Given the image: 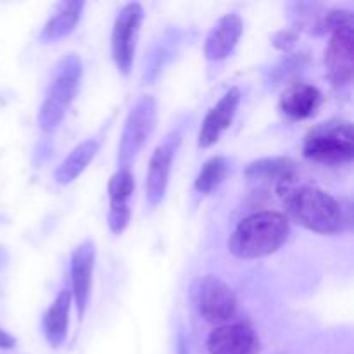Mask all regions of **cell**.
<instances>
[{
	"label": "cell",
	"mask_w": 354,
	"mask_h": 354,
	"mask_svg": "<svg viewBox=\"0 0 354 354\" xmlns=\"http://www.w3.org/2000/svg\"><path fill=\"white\" fill-rule=\"evenodd\" d=\"M14 346H16V337L0 328V349H12Z\"/></svg>",
	"instance_id": "cb8c5ba5"
},
{
	"label": "cell",
	"mask_w": 354,
	"mask_h": 354,
	"mask_svg": "<svg viewBox=\"0 0 354 354\" xmlns=\"http://www.w3.org/2000/svg\"><path fill=\"white\" fill-rule=\"evenodd\" d=\"M180 142H182L180 131H171L152 152L147 176H145V201L151 207L159 206L165 199L169 175H171L173 159L178 151Z\"/></svg>",
	"instance_id": "ba28073f"
},
{
	"label": "cell",
	"mask_w": 354,
	"mask_h": 354,
	"mask_svg": "<svg viewBox=\"0 0 354 354\" xmlns=\"http://www.w3.org/2000/svg\"><path fill=\"white\" fill-rule=\"evenodd\" d=\"M297 173V165L289 158H265L252 161L245 168V176L258 180L275 182L277 187L294 183Z\"/></svg>",
	"instance_id": "e0dca14e"
},
{
	"label": "cell",
	"mask_w": 354,
	"mask_h": 354,
	"mask_svg": "<svg viewBox=\"0 0 354 354\" xmlns=\"http://www.w3.org/2000/svg\"><path fill=\"white\" fill-rule=\"evenodd\" d=\"M244 33V23L239 14H225L216 21L204 41V57L207 61H223L234 52Z\"/></svg>",
	"instance_id": "4fadbf2b"
},
{
	"label": "cell",
	"mask_w": 354,
	"mask_h": 354,
	"mask_svg": "<svg viewBox=\"0 0 354 354\" xmlns=\"http://www.w3.org/2000/svg\"><path fill=\"white\" fill-rule=\"evenodd\" d=\"M344 28H354L353 12L346 9H334L330 10V12L325 14V16L315 24L313 31L317 35H325L335 33V31L344 30Z\"/></svg>",
	"instance_id": "44dd1931"
},
{
	"label": "cell",
	"mask_w": 354,
	"mask_h": 354,
	"mask_svg": "<svg viewBox=\"0 0 354 354\" xmlns=\"http://www.w3.org/2000/svg\"><path fill=\"white\" fill-rule=\"evenodd\" d=\"M144 19V7L138 2L127 3L118 14L111 33V55L121 75L131 73L137 50L138 31Z\"/></svg>",
	"instance_id": "52a82bcc"
},
{
	"label": "cell",
	"mask_w": 354,
	"mask_h": 354,
	"mask_svg": "<svg viewBox=\"0 0 354 354\" xmlns=\"http://www.w3.org/2000/svg\"><path fill=\"white\" fill-rule=\"evenodd\" d=\"M135 190V178L130 168H120L109 180L107 192H109V204H128Z\"/></svg>",
	"instance_id": "ffe728a7"
},
{
	"label": "cell",
	"mask_w": 354,
	"mask_h": 354,
	"mask_svg": "<svg viewBox=\"0 0 354 354\" xmlns=\"http://www.w3.org/2000/svg\"><path fill=\"white\" fill-rule=\"evenodd\" d=\"M286 209L296 223L317 234H335L344 228V207L335 197L317 187H279Z\"/></svg>",
	"instance_id": "6da1fadb"
},
{
	"label": "cell",
	"mask_w": 354,
	"mask_h": 354,
	"mask_svg": "<svg viewBox=\"0 0 354 354\" xmlns=\"http://www.w3.org/2000/svg\"><path fill=\"white\" fill-rule=\"evenodd\" d=\"M325 66L328 80L334 86L342 88L353 82L354 73V28H344L332 33L325 48Z\"/></svg>",
	"instance_id": "9c48e42d"
},
{
	"label": "cell",
	"mask_w": 354,
	"mask_h": 354,
	"mask_svg": "<svg viewBox=\"0 0 354 354\" xmlns=\"http://www.w3.org/2000/svg\"><path fill=\"white\" fill-rule=\"evenodd\" d=\"M99 152V142L95 138H88V140H83L82 144L76 145L71 152H69L68 158L57 166L54 173V180L59 185H69V183L75 182L86 168H88L90 162L93 161V158Z\"/></svg>",
	"instance_id": "2e32d148"
},
{
	"label": "cell",
	"mask_w": 354,
	"mask_h": 354,
	"mask_svg": "<svg viewBox=\"0 0 354 354\" xmlns=\"http://www.w3.org/2000/svg\"><path fill=\"white\" fill-rule=\"evenodd\" d=\"M73 297L69 289L61 290L55 296L54 303L44 315V334L52 348H59L66 341L69 328V311H71Z\"/></svg>",
	"instance_id": "9a60e30c"
},
{
	"label": "cell",
	"mask_w": 354,
	"mask_h": 354,
	"mask_svg": "<svg viewBox=\"0 0 354 354\" xmlns=\"http://www.w3.org/2000/svg\"><path fill=\"white\" fill-rule=\"evenodd\" d=\"M95 265V244L86 239L75 249L71 258V297L78 310V317H85L92 292V273Z\"/></svg>",
	"instance_id": "30bf717a"
},
{
	"label": "cell",
	"mask_w": 354,
	"mask_h": 354,
	"mask_svg": "<svg viewBox=\"0 0 354 354\" xmlns=\"http://www.w3.org/2000/svg\"><path fill=\"white\" fill-rule=\"evenodd\" d=\"M322 104V92L308 83H294L283 92L280 109L290 120H306L313 116Z\"/></svg>",
	"instance_id": "5bb4252c"
},
{
	"label": "cell",
	"mask_w": 354,
	"mask_h": 354,
	"mask_svg": "<svg viewBox=\"0 0 354 354\" xmlns=\"http://www.w3.org/2000/svg\"><path fill=\"white\" fill-rule=\"evenodd\" d=\"M296 35L290 33V31H282L275 37V45L279 48H289L290 45L296 44Z\"/></svg>",
	"instance_id": "603a6c76"
},
{
	"label": "cell",
	"mask_w": 354,
	"mask_h": 354,
	"mask_svg": "<svg viewBox=\"0 0 354 354\" xmlns=\"http://www.w3.org/2000/svg\"><path fill=\"white\" fill-rule=\"evenodd\" d=\"M239 104H241V90L237 86H234V88L228 90L218 100L216 106L211 107L209 113L204 118L203 127L199 130V140H197V144H199L201 149H209L211 145H214L220 140L221 135L234 123Z\"/></svg>",
	"instance_id": "7c38bea8"
},
{
	"label": "cell",
	"mask_w": 354,
	"mask_h": 354,
	"mask_svg": "<svg viewBox=\"0 0 354 354\" xmlns=\"http://www.w3.org/2000/svg\"><path fill=\"white\" fill-rule=\"evenodd\" d=\"M85 3L80 0V2H68L62 6V9L59 10L55 16H52L50 19L45 23V26L41 28L40 40L44 44L48 41H57L61 38L68 37L69 33L75 31V28L78 26L80 19H82V9Z\"/></svg>",
	"instance_id": "ac0fdd59"
},
{
	"label": "cell",
	"mask_w": 354,
	"mask_h": 354,
	"mask_svg": "<svg viewBox=\"0 0 354 354\" xmlns=\"http://www.w3.org/2000/svg\"><path fill=\"white\" fill-rule=\"evenodd\" d=\"M158 121V104L152 95H142L128 113L118 145V166L130 168L131 161L152 137Z\"/></svg>",
	"instance_id": "5b68a950"
},
{
	"label": "cell",
	"mask_w": 354,
	"mask_h": 354,
	"mask_svg": "<svg viewBox=\"0 0 354 354\" xmlns=\"http://www.w3.org/2000/svg\"><path fill=\"white\" fill-rule=\"evenodd\" d=\"M131 211L128 204H109V213H107V225L114 235L123 234L124 228L130 223Z\"/></svg>",
	"instance_id": "7402d4cb"
},
{
	"label": "cell",
	"mask_w": 354,
	"mask_h": 354,
	"mask_svg": "<svg viewBox=\"0 0 354 354\" xmlns=\"http://www.w3.org/2000/svg\"><path fill=\"white\" fill-rule=\"evenodd\" d=\"M190 294L199 315L209 324H225L237 311L234 290L218 277L206 275L194 280Z\"/></svg>",
	"instance_id": "8992f818"
},
{
	"label": "cell",
	"mask_w": 354,
	"mask_h": 354,
	"mask_svg": "<svg viewBox=\"0 0 354 354\" xmlns=\"http://www.w3.org/2000/svg\"><path fill=\"white\" fill-rule=\"evenodd\" d=\"M303 156L325 165L351 162L354 158L353 124L344 120H330L311 128L303 144Z\"/></svg>",
	"instance_id": "277c9868"
},
{
	"label": "cell",
	"mask_w": 354,
	"mask_h": 354,
	"mask_svg": "<svg viewBox=\"0 0 354 354\" xmlns=\"http://www.w3.org/2000/svg\"><path fill=\"white\" fill-rule=\"evenodd\" d=\"M228 171H230V165H228L227 158H223V156H214L209 161L204 162L203 169L196 176L194 187L201 194L213 192L214 189H218L223 183Z\"/></svg>",
	"instance_id": "d6986e66"
},
{
	"label": "cell",
	"mask_w": 354,
	"mask_h": 354,
	"mask_svg": "<svg viewBox=\"0 0 354 354\" xmlns=\"http://www.w3.org/2000/svg\"><path fill=\"white\" fill-rule=\"evenodd\" d=\"M209 354H258L259 339L245 324H225L207 337Z\"/></svg>",
	"instance_id": "8fae6325"
},
{
	"label": "cell",
	"mask_w": 354,
	"mask_h": 354,
	"mask_svg": "<svg viewBox=\"0 0 354 354\" xmlns=\"http://www.w3.org/2000/svg\"><path fill=\"white\" fill-rule=\"evenodd\" d=\"M82 59L76 54H68L55 68L47 97L38 111V127L47 133L57 130L76 97L82 82Z\"/></svg>",
	"instance_id": "3957f363"
},
{
	"label": "cell",
	"mask_w": 354,
	"mask_h": 354,
	"mask_svg": "<svg viewBox=\"0 0 354 354\" xmlns=\"http://www.w3.org/2000/svg\"><path fill=\"white\" fill-rule=\"evenodd\" d=\"M290 235L289 218L277 211H261L244 218L228 239V251L239 259L273 254Z\"/></svg>",
	"instance_id": "7a4b0ae2"
}]
</instances>
